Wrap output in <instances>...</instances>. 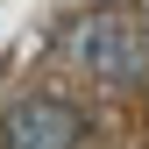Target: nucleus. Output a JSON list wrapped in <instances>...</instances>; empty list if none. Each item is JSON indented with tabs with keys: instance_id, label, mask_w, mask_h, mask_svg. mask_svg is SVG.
<instances>
[{
	"instance_id": "obj_1",
	"label": "nucleus",
	"mask_w": 149,
	"mask_h": 149,
	"mask_svg": "<svg viewBox=\"0 0 149 149\" xmlns=\"http://www.w3.org/2000/svg\"><path fill=\"white\" fill-rule=\"evenodd\" d=\"M57 57L100 85H149V14L135 7H85L57 22Z\"/></svg>"
},
{
	"instance_id": "obj_2",
	"label": "nucleus",
	"mask_w": 149,
	"mask_h": 149,
	"mask_svg": "<svg viewBox=\"0 0 149 149\" xmlns=\"http://www.w3.org/2000/svg\"><path fill=\"white\" fill-rule=\"evenodd\" d=\"M92 142V114L71 92H14L7 107H0V149H85Z\"/></svg>"
},
{
	"instance_id": "obj_3",
	"label": "nucleus",
	"mask_w": 149,
	"mask_h": 149,
	"mask_svg": "<svg viewBox=\"0 0 149 149\" xmlns=\"http://www.w3.org/2000/svg\"><path fill=\"white\" fill-rule=\"evenodd\" d=\"M135 7H142V14H149V0H135Z\"/></svg>"
}]
</instances>
